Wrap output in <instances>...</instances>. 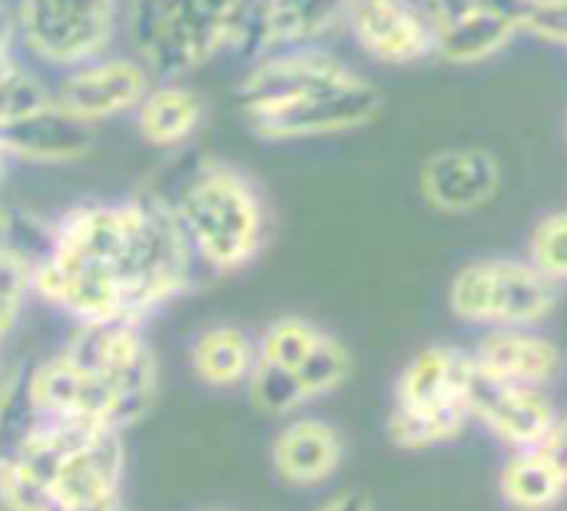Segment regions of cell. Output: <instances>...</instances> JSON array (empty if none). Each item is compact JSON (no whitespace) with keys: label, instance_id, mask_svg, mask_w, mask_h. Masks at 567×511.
I'll return each mask as SVG.
<instances>
[{"label":"cell","instance_id":"cell-1","mask_svg":"<svg viewBox=\"0 0 567 511\" xmlns=\"http://www.w3.org/2000/svg\"><path fill=\"white\" fill-rule=\"evenodd\" d=\"M196 266L166 200L83 203L33 256V296L73 326H143L193 286Z\"/></svg>","mask_w":567,"mask_h":511},{"label":"cell","instance_id":"cell-2","mask_svg":"<svg viewBox=\"0 0 567 511\" xmlns=\"http://www.w3.org/2000/svg\"><path fill=\"white\" fill-rule=\"evenodd\" d=\"M239 110L262 140H309L365 126L379 106V90L332 53L286 47L259 57L243 76Z\"/></svg>","mask_w":567,"mask_h":511},{"label":"cell","instance_id":"cell-3","mask_svg":"<svg viewBox=\"0 0 567 511\" xmlns=\"http://www.w3.org/2000/svg\"><path fill=\"white\" fill-rule=\"evenodd\" d=\"M262 7L266 0H133L136 60L166 80L193 73L223 50L259 60L269 53Z\"/></svg>","mask_w":567,"mask_h":511},{"label":"cell","instance_id":"cell-4","mask_svg":"<svg viewBox=\"0 0 567 511\" xmlns=\"http://www.w3.org/2000/svg\"><path fill=\"white\" fill-rule=\"evenodd\" d=\"M199 266L236 273L266 246V206L256 183L226 163L196 166L169 203Z\"/></svg>","mask_w":567,"mask_h":511},{"label":"cell","instance_id":"cell-5","mask_svg":"<svg viewBox=\"0 0 567 511\" xmlns=\"http://www.w3.org/2000/svg\"><path fill=\"white\" fill-rule=\"evenodd\" d=\"M475 362L468 349L439 343L419 349L399 372L385 432L395 449L429 452L458 442L472 429Z\"/></svg>","mask_w":567,"mask_h":511},{"label":"cell","instance_id":"cell-6","mask_svg":"<svg viewBox=\"0 0 567 511\" xmlns=\"http://www.w3.org/2000/svg\"><path fill=\"white\" fill-rule=\"evenodd\" d=\"M558 293L525 256H485L452 276L449 309L478 333L542 329L558 309Z\"/></svg>","mask_w":567,"mask_h":511},{"label":"cell","instance_id":"cell-7","mask_svg":"<svg viewBox=\"0 0 567 511\" xmlns=\"http://www.w3.org/2000/svg\"><path fill=\"white\" fill-rule=\"evenodd\" d=\"M113 20L116 0H20L17 33L30 53L70 70L103 57Z\"/></svg>","mask_w":567,"mask_h":511},{"label":"cell","instance_id":"cell-8","mask_svg":"<svg viewBox=\"0 0 567 511\" xmlns=\"http://www.w3.org/2000/svg\"><path fill=\"white\" fill-rule=\"evenodd\" d=\"M355 43L382 63H412L435 53L439 13L432 0H359L349 13Z\"/></svg>","mask_w":567,"mask_h":511},{"label":"cell","instance_id":"cell-9","mask_svg":"<svg viewBox=\"0 0 567 511\" xmlns=\"http://www.w3.org/2000/svg\"><path fill=\"white\" fill-rule=\"evenodd\" d=\"M150 76L153 73L136 57H96L80 67H70L53 96L73 116L93 126L100 120L133 113L153 86Z\"/></svg>","mask_w":567,"mask_h":511},{"label":"cell","instance_id":"cell-10","mask_svg":"<svg viewBox=\"0 0 567 511\" xmlns=\"http://www.w3.org/2000/svg\"><path fill=\"white\" fill-rule=\"evenodd\" d=\"M472 426H482L508 456L538 449L555 419L561 416L548 389H512L488 382L475 369L472 382Z\"/></svg>","mask_w":567,"mask_h":511},{"label":"cell","instance_id":"cell-11","mask_svg":"<svg viewBox=\"0 0 567 511\" xmlns=\"http://www.w3.org/2000/svg\"><path fill=\"white\" fill-rule=\"evenodd\" d=\"M269 462L286 489H326L346 462V436L319 416H292L272 439Z\"/></svg>","mask_w":567,"mask_h":511},{"label":"cell","instance_id":"cell-12","mask_svg":"<svg viewBox=\"0 0 567 511\" xmlns=\"http://www.w3.org/2000/svg\"><path fill=\"white\" fill-rule=\"evenodd\" d=\"M468 352L478 376L512 389H548L565 366L558 343L542 329H488Z\"/></svg>","mask_w":567,"mask_h":511},{"label":"cell","instance_id":"cell-13","mask_svg":"<svg viewBox=\"0 0 567 511\" xmlns=\"http://www.w3.org/2000/svg\"><path fill=\"white\" fill-rule=\"evenodd\" d=\"M0 150L7 160L70 163L93 150V126L73 116L53 93L30 110L0 123Z\"/></svg>","mask_w":567,"mask_h":511},{"label":"cell","instance_id":"cell-14","mask_svg":"<svg viewBox=\"0 0 567 511\" xmlns=\"http://www.w3.org/2000/svg\"><path fill=\"white\" fill-rule=\"evenodd\" d=\"M422 196L445 216H465L485 209L502 190V166L488 150L455 146L425 160L419 176Z\"/></svg>","mask_w":567,"mask_h":511},{"label":"cell","instance_id":"cell-15","mask_svg":"<svg viewBox=\"0 0 567 511\" xmlns=\"http://www.w3.org/2000/svg\"><path fill=\"white\" fill-rule=\"evenodd\" d=\"M532 0H475L439 20L435 53L449 63H478L495 57L525 23Z\"/></svg>","mask_w":567,"mask_h":511},{"label":"cell","instance_id":"cell-16","mask_svg":"<svg viewBox=\"0 0 567 511\" xmlns=\"http://www.w3.org/2000/svg\"><path fill=\"white\" fill-rule=\"evenodd\" d=\"M256 359H259L256 336H249L246 329L229 326V323L206 326L189 343V366H193L196 379L209 389L246 386L256 369Z\"/></svg>","mask_w":567,"mask_h":511},{"label":"cell","instance_id":"cell-17","mask_svg":"<svg viewBox=\"0 0 567 511\" xmlns=\"http://www.w3.org/2000/svg\"><path fill=\"white\" fill-rule=\"evenodd\" d=\"M136 130L150 146L173 150L193 140V133L203 123V100L196 90L183 83H159L150 86L140 106L133 110Z\"/></svg>","mask_w":567,"mask_h":511},{"label":"cell","instance_id":"cell-18","mask_svg":"<svg viewBox=\"0 0 567 511\" xmlns=\"http://www.w3.org/2000/svg\"><path fill=\"white\" fill-rule=\"evenodd\" d=\"M359 0H266L262 23L266 43L272 50L286 47H309L342 20H349Z\"/></svg>","mask_w":567,"mask_h":511},{"label":"cell","instance_id":"cell-19","mask_svg":"<svg viewBox=\"0 0 567 511\" xmlns=\"http://www.w3.org/2000/svg\"><path fill=\"white\" fill-rule=\"evenodd\" d=\"M498 495L512 511H555L567 502V482L538 449H528L502 462Z\"/></svg>","mask_w":567,"mask_h":511},{"label":"cell","instance_id":"cell-20","mask_svg":"<svg viewBox=\"0 0 567 511\" xmlns=\"http://www.w3.org/2000/svg\"><path fill=\"white\" fill-rule=\"evenodd\" d=\"M322 336L326 329L306 316H279L256 336L259 362L296 372L309 359V352L322 343Z\"/></svg>","mask_w":567,"mask_h":511},{"label":"cell","instance_id":"cell-21","mask_svg":"<svg viewBox=\"0 0 567 511\" xmlns=\"http://www.w3.org/2000/svg\"><path fill=\"white\" fill-rule=\"evenodd\" d=\"M352 366L355 362H352L349 346L339 336L326 333L322 343L309 352V359L296 369V379H299L306 399L309 402H319V399L339 392L352 379Z\"/></svg>","mask_w":567,"mask_h":511},{"label":"cell","instance_id":"cell-22","mask_svg":"<svg viewBox=\"0 0 567 511\" xmlns=\"http://www.w3.org/2000/svg\"><path fill=\"white\" fill-rule=\"evenodd\" d=\"M252 409L259 416H272V419H292V416H302V409L309 406L296 372H286V369H276V366H266L256 359V369L249 376V382L243 386Z\"/></svg>","mask_w":567,"mask_h":511},{"label":"cell","instance_id":"cell-23","mask_svg":"<svg viewBox=\"0 0 567 511\" xmlns=\"http://www.w3.org/2000/svg\"><path fill=\"white\" fill-rule=\"evenodd\" d=\"M525 259L555 286L565 289L567 286V209H555L545 213L532 236H528V249Z\"/></svg>","mask_w":567,"mask_h":511},{"label":"cell","instance_id":"cell-24","mask_svg":"<svg viewBox=\"0 0 567 511\" xmlns=\"http://www.w3.org/2000/svg\"><path fill=\"white\" fill-rule=\"evenodd\" d=\"M33 296V256L3 243L0 246V343L13 333Z\"/></svg>","mask_w":567,"mask_h":511},{"label":"cell","instance_id":"cell-25","mask_svg":"<svg viewBox=\"0 0 567 511\" xmlns=\"http://www.w3.org/2000/svg\"><path fill=\"white\" fill-rule=\"evenodd\" d=\"M522 27L542 40L567 47V0H532Z\"/></svg>","mask_w":567,"mask_h":511},{"label":"cell","instance_id":"cell-26","mask_svg":"<svg viewBox=\"0 0 567 511\" xmlns=\"http://www.w3.org/2000/svg\"><path fill=\"white\" fill-rule=\"evenodd\" d=\"M538 452L558 469V476L567 482V416H558L555 426L548 429V436L542 439Z\"/></svg>","mask_w":567,"mask_h":511},{"label":"cell","instance_id":"cell-27","mask_svg":"<svg viewBox=\"0 0 567 511\" xmlns=\"http://www.w3.org/2000/svg\"><path fill=\"white\" fill-rule=\"evenodd\" d=\"M312 511H375L372 505V499L365 495V492H336V495H329L326 502H319Z\"/></svg>","mask_w":567,"mask_h":511},{"label":"cell","instance_id":"cell-28","mask_svg":"<svg viewBox=\"0 0 567 511\" xmlns=\"http://www.w3.org/2000/svg\"><path fill=\"white\" fill-rule=\"evenodd\" d=\"M13 37H17V20L7 13V7H0V70H7L17 57H13Z\"/></svg>","mask_w":567,"mask_h":511},{"label":"cell","instance_id":"cell-29","mask_svg":"<svg viewBox=\"0 0 567 511\" xmlns=\"http://www.w3.org/2000/svg\"><path fill=\"white\" fill-rule=\"evenodd\" d=\"M10 239V216L3 213V206H0V246Z\"/></svg>","mask_w":567,"mask_h":511},{"label":"cell","instance_id":"cell-30","mask_svg":"<svg viewBox=\"0 0 567 511\" xmlns=\"http://www.w3.org/2000/svg\"><path fill=\"white\" fill-rule=\"evenodd\" d=\"M3 459H7V452H3V446H0V482H3Z\"/></svg>","mask_w":567,"mask_h":511},{"label":"cell","instance_id":"cell-31","mask_svg":"<svg viewBox=\"0 0 567 511\" xmlns=\"http://www.w3.org/2000/svg\"><path fill=\"white\" fill-rule=\"evenodd\" d=\"M0 382H3V372H0Z\"/></svg>","mask_w":567,"mask_h":511}]
</instances>
